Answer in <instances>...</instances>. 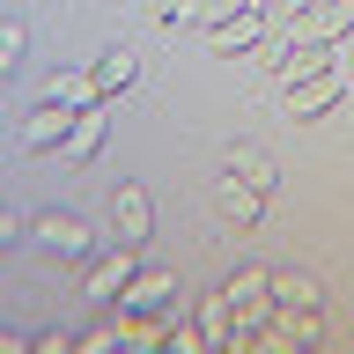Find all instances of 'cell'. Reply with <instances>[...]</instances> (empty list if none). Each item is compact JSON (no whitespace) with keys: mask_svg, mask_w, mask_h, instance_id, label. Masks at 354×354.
I'll return each instance as SVG.
<instances>
[{"mask_svg":"<svg viewBox=\"0 0 354 354\" xmlns=\"http://www.w3.org/2000/svg\"><path fill=\"white\" fill-rule=\"evenodd\" d=\"M325 332H332L325 288L310 281V273H273V332H266V339H281V347H317Z\"/></svg>","mask_w":354,"mask_h":354,"instance_id":"6da1fadb","label":"cell"},{"mask_svg":"<svg viewBox=\"0 0 354 354\" xmlns=\"http://www.w3.org/2000/svg\"><path fill=\"white\" fill-rule=\"evenodd\" d=\"M339 96H347V82H339V66H310V74H295V82H281V104L288 118H325V111H339Z\"/></svg>","mask_w":354,"mask_h":354,"instance_id":"7a4b0ae2","label":"cell"},{"mask_svg":"<svg viewBox=\"0 0 354 354\" xmlns=\"http://www.w3.org/2000/svg\"><path fill=\"white\" fill-rule=\"evenodd\" d=\"M82 111H88V104H82ZM66 126H74V111H66V104H52V96H37V104L22 111L15 140H22L30 155H44V148H66Z\"/></svg>","mask_w":354,"mask_h":354,"instance_id":"3957f363","label":"cell"},{"mask_svg":"<svg viewBox=\"0 0 354 354\" xmlns=\"http://www.w3.org/2000/svg\"><path fill=\"white\" fill-rule=\"evenodd\" d=\"M30 236H37L52 259H88V221L66 214V207H44V214L30 221Z\"/></svg>","mask_w":354,"mask_h":354,"instance_id":"277c9868","label":"cell"},{"mask_svg":"<svg viewBox=\"0 0 354 354\" xmlns=\"http://www.w3.org/2000/svg\"><path fill=\"white\" fill-rule=\"evenodd\" d=\"M259 37H266V8H236V15L207 22V44H214L221 59H243V52H259Z\"/></svg>","mask_w":354,"mask_h":354,"instance_id":"5b68a950","label":"cell"},{"mask_svg":"<svg viewBox=\"0 0 354 354\" xmlns=\"http://www.w3.org/2000/svg\"><path fill=\"white\" fill-rule=\"evenodd\" d=\"M214 214L229 221V229H251V221L266 214V192H259V185H251V177L221 170V177H214Z\"/></svg>","mask_w":354,"mask_h":354,"instance_id":"8992f818","label":"cell"},{"mask_svg":"<svg viewBox=\"0 0 354 354\" xmlns=\"http://www.w3.org/2000/svg\"><path fill=\"white\" fill-rule=\"evenodd\" d=\"M133 273H140V243H118L111 259H96V266H88L82 295H88V303H118V288H126Z\"/></svg>","mask_w":354,"mask_h":354,"instance_id":"52a82bcc","label":"cell"},{"mask_svg":"<svg viewBox=\"0 0 354 354\" xmlns=\"http://www.w3.org/2000/svg\"><path fill=\"white\" fill-rule=\"evenodd\" d=\"M111 229H118V243H148L155 229V207L140 185H111Z\"/></svg>","mask_w":354,"mask_h":354,"instance_id":"ba28073f","label":"cell"},{"mask_svg":"<svg viewBox=\"0 0 354 354\" xmlns=\"http://www.w3.org/2000/svg\"><path fill=\"white\" fill-rule=\"evenodd\" d=\"M104 133H111V96L104 104H88V111H74V126H66V162H96V148H104Z\"/></svg>","mask_w":354,"mask_h":354,"instance_id":"9c48e42d","label":"cell"},{"mask_svg":"<svg viewBox=\"0 0 354 354\" xmlns=\"http://www.w3.org/2000/svg\"><path fill=\"white\" fill-rule=\"evenodd\" d=\"M177 295V273H162V266H140L126 288H118V310H170Z\"/></svg>","mask_w":354,"mask_h":354,"instance_id":"30bf717a","label":"cell"},{"mask_svg":"<svg viewBox=\"0 0 354 354\" xmlns=\"http://www.w3.org/2000/svg\"><path fill=\"white\" fill-rule=\"evenodd\" d=\"M133 74H140V59H133L126 44H111V52H96V66H88V82H96V96H126Z\"/></svg>","mask_w":354,"mask_h":354,"instance_id":"8fae6325","label":"cell"},{"mask_svg":"<svg viewBox=\"0 0 354 354\" xmlns=\"http://www.w3.org/2000/svg\"><path fill=\"white\" fill-rule=\"evenodd\" d=\"M44 96H52V104H66V111H82V104H104V96H96V82H88V66H52Z\"/></svg>","mask_w":354,"mask_h":354,"instance_id":"7c38bea8","label":"cell"},{"mask_svg":"<svg viewBox=\"0 0 354 354\" xmlns=\"http://www.w3.org/2000/svg\"><path fill=\"white\" fill-rule=\"evenodd\" d=\"M229 332H236V310H229V288H214V295H199V339H207V347H229Z\"/></svg>","mask_w":354,"mask_h":354,"instance_id":"4fadbf2b","label":"cell"},{"mask_svg":"<svg viewBox=\"0 0 354 354\" xmlns=\"http://www.w3.org/2000/svg\"><path fill=\"white\" fill-rule=\"evenodd\" d=\"M221 170H236V177H251V185H259L266 199H273V185H281V170H273V155H259V148H243V140H236V148H229V155H221Z\"/></svg>","mask_w":354,"mask_h":354,"instance_id":"5bb4252c","label":"cell"},{"mask_svg":"<svg viewBox=\"0 0 354 354\" xmlns=\"http://www.w3.org/2000/svg\"><path fill=\"white\" fill-rule=\"evenodd\" d=\"M325 59H332L325 44H303V37H281V52H273V59H266V66H273V74H281V82H295V74H310V66H325Z\"/></svg>","mask_w":354,"mask_h":354,"instance_id":"9a60e30c","label":"cell"},{"mask_svg":"<svg viewBox=\"0 0 354 354\" xmlns=\"http://www.w3.org/2000/svg\"><path fill=\"white\" fill-rule=\"evenodd\" d=\"M22 37H30V30H22V15H8V22H0V82L15 74V59H22Z\"/></svg>","mask_w":354,"mask_h":354,"instance_id":"2e32d148","label":"cell"},{"mask_svg":"<svg viewBox=\"0 0 354 354\" xmlns=\"http://www.w3.org/2000/svg\"><path fill=\"white\" fill-rule=\"evenodd\" d=\"M126 332H118V317H96L88 332H74V347H118Z\"/></svg>","mask_w":354,"mask_h":354,"instance_id":"e0dca14e","label":"cell"},{"mask_svg":"<svg viewBox=\"0 0 354 354\" xmlns=\"http://www.w3.org/2000/svg\"><path fill=\"white\" fill-rule=\"evenodd\" d=\"M170 347L177 354H199V347H207V339H199V317H192V325H177V317H170Z\"/></svg>","mask_w":354,"mask_h":354,"instance_id":"ac0fdd59","label":"cell"},{"mask_svg":"<svg viewBox=\"0 0 354 354\" xmlns=\"http://www.w3.org/2000/svg\"><path fill=\"white\" fill-rule=\"evenodd\" d=\"M30 347H37V354H66V347H74V332H59V325H52V332H30Z\"/></svg>","mask_w":354,"mask_h":354,"instance_id":"d6986e66","label":"cell"},{"mask_svg":"<svg viewBox=\"0 0 354 354\" xmlns=\"http://www.w3.org/2000/svg\"><path fill=\"white\" fill-rule=\"evenodd\" d=\"M30 347V332H15V325H0V354H22Z\"/></svg>","mask_w":354,"mask_h":354,"instance_id":"ffe728a7","label":"cell"},{"mask_svg":"<svg viewBox=\"0 0 354 354\" xmlns=\"http://www.w3.org/2000/svg\"><path fill=\"white\" fill-rule=\"evenodd\" d=\"M15 236H22V221L8 214V207H0V251H8V243H15Z\"/></svg>","mask_w":354,"mask_h":354,"instance_id":"44dd1931","label":"cell"}]
</instances>
